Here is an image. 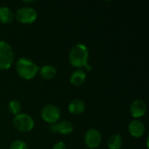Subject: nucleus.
Returning a JSON list of instances; mask_svg holds the SVG:
<instances>
[{"instance_id": "f257e3e1", "label": "nucleus", "mask_w": 149, "mask_h": 149, "mask_svg": "<svg viewBox=\"0 0 149 149\" xmlns=\"http://www.w3.org/2000/svg\"><path fill=\"white\" fill-rule=\"evenodd\" d=\"M89 52L87 47L83 44H77L72 47L69 52V62L76 68L88 66Z\"/></svg>"}, {"instance_id": "f03ea898", "label": "nucleus", "mask_w": 149, "mask_h": 149, "mask_svg": "<svg viewBox=\"0 0 149 149\" xmlns=\"http://www.w3.org/2000/svg\"><path fill=\"white\" fill-rule=\"evenodd\" d=\"M17 72L22 79L29 80L36 77L38 72V66L27 58H20L16 64Z\"/></svg>"}, {"instance_id": "7ed1b4c3", "label": "nucleus", "mask_w": 149, "mask_h": 149, "mask_svg": "<svg viewBox=\"0 0 149 149\" xmlns=\"http://www.w3.org/2000/svg\"><path fill=\"white\" fill-rule=\"evenodd\" d=\"M14 61V52L9 43L0 40V70L9 69Z\"/></svg>"}, {"instance_id": "20e7f679", "label": "nucleus", "mask_w": 149, "mask_h": 149, "mask_svg": "<svg viewBox=\"0 0 149 149\" xmlns=\"http://www.w3.org/2000/svg\"><path fill=\"white\" fill-rule=\"evenodd\" d=\"M14 17L19 23L24 24H32L36 21V19L38 17V13H37L36 10L31 7L22 6L17 10L16 13L14 14Z\"/></svg>"}, {"instance_id": "39448f33", "label": "nucleus", "mask_w": 149, "mask_h": 149, "mask_svg": "<svg viewBox=\"0 0 149 149\" xmlns=\"http://www.w3.org/2000/svg\"><path fill=\"white\" fill-rule=\"evenodd\" d=\"M34 120L31 116L27 113H19L15 115L13 119V126L14 127L23 133L30 132L34 127Z\"/></svg>"}, {"instance_id": "423d86ee", "label": "nucleus", "mask_w": 149, "mask_h": 149, "mask_svg": "<svg viewBox=\"0 0 149 149\" xmlns=\"http://www.w3.org/2000/svg\"><path fill=\"white\" fill-rule=\"evenodd\" d=\"M60 115H61V112L59 108L53 104L45 105L41 110L42 119L49 124L57 123L60 118Z\"/></svg>"}, {"instance_id": "0eeeda50", "label": "nucleus", "mask_w": 149, "mask_h": 149, "mask_svg": "<svg viewBox=\"0 0 149 149\" xmlns=\"http://www.w3.org/2000/svg\"><path fill=\"white\" fill-rule=\"evenodd\" d=\"M101 134L97 129H89L85 134V143L90 149L97 148L101 143Z\"/></svg>"}, {"instance_id": "6e6552de", "label": "nucleus", "mask_w": 149, "mask_h": 149, "mask_svg": "<svg viewBox=\"0 0 149 149\" xmlns=\"http://www.w3.org/2000/svg\"><path fill=\"white\" fill-rule=\"evenodd\" d=\"M147 104L142 100H135L132 102L130 105V113L131 115L135 118L136 120L138 118H141L144 116L147 113Z\"/></svg>"}, {"instance_id": "1a4fd4ad", "label": "nucleus", "mask_w": 149, "mask_h": 149, "mask_svg": "<svg viewBox=\"0 0 149 149\" xmlns=\"http://www.w3.org/2000/svg\"><path fill=\"white\" fill-rule=\"evenodd\" d=\"M145 126L142 121L139 120H133L128 125V131L130 134L134 138H141L145 133Z\"/></svg>"}, {"instance_id": "9d476101", "label": "nucleus", "mask_w": 149, "mask_h": 149, "mask_svg": "<svg viewBox=\"0 0 149 149\" xmlns=\"http://www.w3.org/2000/svg\"><path fill=\"white\" fill-rule=\"evenodd\" d=\"M51 129L54 132H58L61 134L66 135V134H70L73 131V126L70 121L62 120L55 125H52Z\"/></svg>"}, {"instance_id": "9b49d317", "label": "nucleus", "mask_w": 149, "mask_h": 149, "mask_svg": "<svg viewBox=\"0 0 149 149\" xmlns=\"http://www.w3.org/2000/svg\"><path fill=\"white\" fill-rule=\"evenodd\" d=\"M86 109V104L83 100L76 99L70 102L68 106V111L72 114H81Z\"/></svg>"}, {"instance_id": "f8f14e48", "label": "nucleus", "mask_w": 149, "mask_h": 149, "mask_svg": "<svg viewBox=\"0 0 149 149\" xmlns=\"http://www.w3.org/2000/svg\"><path fill=\"white\" fill-rule=\"evenodd\" d=\"M86 72L81 69H78V70H75L74 72H72V73L71 74L70 82L73 86H81L86 81Z\"/></svg>"}, {"instance_id": "ddd939ff", "label": "nucleus", "mask_w": 149, "mask_h": 149, "mask_svg": "<svg viewBox=\"0 0 149 149\" xmlns=\"http://www.w3.org/2000/svg\"><path fill=\"white\" fill-rule=\"evenodd\" d=\"M38 73H39V75H40V77L42 79H51L54 78L55 75L57 74V70L53 65H45L42 66L41 68H39Z\"/></svg>"}, {"instance_id": "4468645a", "label": "nucleus", "mask_w": 149, "mask_h": 149, "mask_svg": "<svg viewBox=\"0 0 149 149\" xmlns=\"http://www.w3.org/2000/svg\"><path fill=\"white\" fill-rule=\"evenodd\" d=\"M14 13L7 6L0 7V23L2 24H10L14 19Z\"/></svg>"}, {"instance_id": "2eb2a0df", "label": "nucleus", "mask_w": 149, "mask_h": 149, "mask_svg": "<svg viewBox=\"0 0 149 149\" xmlns=\"http://www.w3.org/2000/svg\"><path fill=\"white\" fill-rule=\"evenodd\" d=\"M122 145H123V140L120 134H114L108 138L107 147L109 148V149H120Z\"/></svg>"}, {"instance_id": "dca6fc26", "label": "nucleus", "mask_w": 149, "mask_h": 149, "mask_svg": "<svg viewBox=\"0 0 149 149\" xmlns=\"http://www.w3.org/2000/svg\"><path fill=\"white\" fill-rule=\"evenodd\" d=\"M8 109H9V111H10L12 114L17 115V114H19L20 112H21L22 106H21V104H20L19 101L14 100L10 101V103H9V105H8Z\"/></svg>"}, {"instance_id": "f3484780", "label": "nucleus", "mask_w": 149, "mask_h": 149, "mask_svg": "<svg viewBox=\"0 0 149 149\" xmlns=\"http://www.w3.org/2000/svg\"><path fill=\"white\" fill-rule=\"evenodd\" d=\"M10 149H28V146L24 141L21 140H16L11 142Z\"/></svg>"}, {"instance_id": "a211bd4d", "label": "nucleus", "mask_w": 149, "mask_h": 149, "mask_svg": "<svg viewBox=\"0 0 149 149\" xmlns=\"http://www.w3.org/2000/svg\"><path fill=\"white\" fill-rule=\"evenodd\" d=\"M52 149H66V146H65V143L63 142V141H58L57 143L54 144Z\"/></svg>"}]
</instances>
